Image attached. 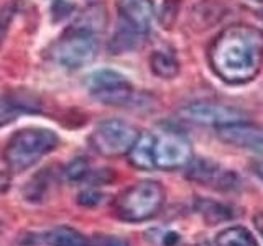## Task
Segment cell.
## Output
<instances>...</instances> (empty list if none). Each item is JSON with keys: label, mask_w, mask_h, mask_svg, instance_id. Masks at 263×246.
I'll use <instances>...</instances> for the list:
<instances>
[{"label": "cell", "mask_w": 263, "mask_h": 246, "mask_svg": "<svg viewBox=\"0 0 263 246\" xmlns=\"http://www.w3.org/2000/svg\"><path fill=\"white\" fill-rule=\"evenodd\" d=\"M211 66L229 84H245L257 77L263 66V33L250 25H232L214 39Z\"/></svg>", "instance_id": "obj_1"}, {"label": "cell", "mask_w": 263, "mask_h": 246, "mask_svg": "<svg viewBox=\"0 0 263 246\" xmlns=\"http://www.w3.org/2000/svg\"><path fill=\"white\" fill-rule=\"evenodd\" d=\"M58 146V135L48 128H25L16 131L5 146L7 166L13 172H23L51 153Z\"/></svg>", "instance_id": "obj_2"}, {"label": "cell", "mask_w": 263, "mask_h": 246, "mask_svg": "<svg viewBox=\"0 0 263 246\" xmlns=\"http://www.w3.org/2000/svg\"><path fill=\"white\" fill-rule=\"evenodd\" d=\"M164 189L156 180H142L127 191H123L115 200V215L128 223L152 220L163 209Z\"/></svg>", "instance_id": "obj_3"}, {"label": "cell", "mask_w": 263, "mask_h": 246, "mask_svg": "<svg viewBox=\"0 0 263 246\" xmlns=\"http://www.w3.org/2000/svg\"><path fill=\"white\" fill-rule=\"evenodd\" d=\"M99 41L96 33L71 27L54 45V59L66 69H81L97 56Z\"/></svg>", "instance_id": "obj_4"}, {"label": "cell", "mask_w": 263, "mask_h": 246, "mask_svg": "<svg viewBox=\"0 0 263 246\" xmlns=\"http://www.w3.org/2000/svg\"><path fill=\"white\" fill-rule=\"evenodd\" d=\"M138 135L140 131L132 123L110 118L97 125L89 141L96 153L105 158H115V156L127 154Z\"/></svg>", "instance_id": "obj_5"}, {"label": "cell", "mask_w": 263, "mask_h": 246, "mask_svg": "<svg viewBox=\"0 0 263 246\" xmlns=\"http://www.w3.org/2000/svg\"><path fill=\"white\" fill-rule=\"evenodd\" d=\"M87 89L96 100L105 105L123 107L130 104L134 97V87L130 80L117 71L102 69L90 74L87 79Z\"/></svg>", "instance_id": "obj_6"}, {"label": "cell", "mask_w": 263, "mask_h": 246, "mask_svg": "<svg viewBox=\"0 0 263 246\" xmlns=\"http://www.w3.org/2000/svg\"><path fill=\"white\" fill-rule=\"evenodd\" d=\"M186 177L196 184L208 186L220 192L238 191L242 186L240 176L235 171L222 168L212 159L205 158H193L187 162Z\"/></svg>", "instance_id": "obj_7"}, {"label": "cell", "mask_w": 263, "mask_h": 246, "mask_svg": "<svg viewBox=\"0 0 263 246\" xmlns=\"http://www.w3.org/2000/svg\"><path fill=\"white\" fill-rule=\"evenodd\" d=\"M153 159L155 168L163 171L184 168L193 159L191 143L178 131H163L160 136H155Z\"/></svg>", "instance_id": "obj_8"}, {"label": "cell", "mask_w": 263, "mask_h": 246, "mask_svg": "<svg viewBox=\"0 0 263 246\" xmlns=\"http://www.w3.org/2000/svg\"><path fill=\"white\" fill-rule=\"evenodd\" d=\"M181 117L199 123V125H208V127H226L232 125V123H240L247 121V113L240 109L230 105H222V104H211V102H197L186 105L184 109H181Z\"/></svg>", "instance_id": "obj_9"}, {"label": "cell", "mask_w": 263, "mask_h": 246, "mask_svg": "<svg viewBox=\"0 0 263 246\" xmlns=\"http://www.w3.org/2000/svg\"><path fill=\"white\" fill-rule=\"evenodd\" d=\"M217 136L220 141L230 146L263 154V128L253 125V123L240 121L232 123V125L219 127Z\"/></svg>", "instance_id": "obj_10"}, {"label": "cell", "mask_w": 263, "mask_h": 246, "mask_svg": "<svg viewBox=\"0 0 263 246\" xmlns=\"http://www.w3.org/2000/svg\"><path fill=\"white\" fill-rule=\"evenodd\" d=\"M120 27L143 36L150 30L153 18L152 0H119Z\"/></svg>", "instance_id": "obj_11"}, {"label": "cell", "mask_w": 263, "mask_h": 246, "mask_svg": "<svg viewBox=\"0 0 263 246\" xmlns=\"http://www.w3.org/2000/svg\"><path fill=\"white\" fill-rule=\"evenodd\" d=\"M40 102L35 95L30 92H15L5 95L0 100V125L12 121L16 113L20 112H38Z\"/></svg>", "instance_id": "obj_12"}, {"label": "cell", "mask_w": 263, "mask_h": 246, "mask_svg": "<svg viewBox=\"0 0 263 246\" xmlns=\"http://www.w3.org/2000/svg\"><path fill=\"white\" fill-rule=\"evenodd\" d=\"M153 146H155V135L152 133H140L135 143L127 153V158L130 164L137 169L152 171L155 169L153 159Z\"/></svg>", "instance_id": "obj_13"}, {"label": "cell", "mask_w": 263, "mask_h": 246, "mask_svg": "<svg viewBox=\"0 0 263 246\" xmlns=\"http://www.w3.org/2000/svg\"><path fill=\"white\" fill-rule=\"evenodd\" d=\"M196 212L202 217V220L208 225H219L224 223V221H230L237 217L235 210L217 200H211V199H199L196 202Z\"/></svg>", "instance_id": "obj_14"}, {"label": "cell", "mask_w": 263, "mask_h": 246, "mask_svg": "<svg viewBox=\"0 0 263 246\" xmlns=\"http://www.w3.org/2000/svg\"><path fill=\"white\" fill-rule=\"evenodd\" d=\"M54 184V176L51 169H41L36 176H33L30 182L25 186L23 195L28 202L41 203L48 199L49 191Z\"/></svg>", "instance_id": "obj_15"}, {"label": "cell", "mask_w": 263, "mask_h": 246, "mask_svg": "<svg viewBox=\"0 0 263 246\" xmlns=\"http://www.w3.org/2000/svg\"><path fill=\"white\" fill-rule=\"evenodd\" d=\"M45 241L51 246H90V240L71 227H56L48 232Z\"/></svg>", "instance_id": "obj_16"}, {"label": "cell", "mask_w": 263, "mask_h": 246, "mask_svg": "<svg viewBox=\"0 0 263 246\" xmlns=\"http://www.w3.org/2000/svg\"><path fill=\"white\" fill-rule=\"evenodd\" d=\"M216 246H258L255 236L245 227H229L217 235Z\"/></svg>", "instance_id": "obj_17"}, {"label": "cell", "mask_w": 263, "mask_h": 246, "mask_svg": "<svg viewBox=\"0 0 263 246\" xmlns=\"http://www.w3.org/2000/svg\"><path fill=\"white\" fill-rule=\"evenodd\" d=\"M152 71L161 79H173L179 72V61L168 51H155L150 57Z\"/></svg>", "instance_id": "obj_18"}, {"label": "cell", "mask_w": 263, "mask_h": 246, "mask_svg": "<svg viewBox=\"0 0 263 246\" xmlns=\"http://www.w3.org/2000/svg\"><path fill=\"white\" fill-rule=\"evenodd\" d=\"M105 23H107V13H105V8L101 5H94V7H89L87 10L82 13L78 22L72 25V27L81 28V30H87L90 33H97L102 31L105 28Z\"/></svg>", "instance_id": "obj_19"}, {"label": "cell", "mask_w": 263, "mask_h": 246, "mask_svg": "<svg viewBox=\"0 0 263 246\" xmlns=\"http://www.w3.org/2000/svg\"><path fill=\"white\" fill-rule=\"evenodd\" d=\"M222 12H224V8L216 2H202L194 8L191 16L196 28H209L211 25L220 20V16L224 15Z\"/></svg>", "instance_id": "obj_20"}, {"label": "cell", "mask_w": 263, "mask_h": 246, "mask_svg": "<svg viewBox=\"0 0 263 246\" xmlns=\"http://www.w3.org/2000/svg\"><path fill=\"white\" fill-rule=\"evenodd\" d=\"M89 174H90V166H89V161L84 158L72 159L64 169V176L69 182H81V180L87 179Z\"/></svg>", "instance_id": "obj_21"}, {"label": "cell", "mask_w": 263, "mask_h": 246, "mask_svg": "<svg viewBox=\"0 0 263 246\" xmlns=\"http://www.w3.org/2000/svg\"><path fill=\"white\" fill-rule=\"evenodd\" d=\"M102 202H104V195L97 191H92V189H89V191H82L78 195V203L82 205V207H87V209L97 207V205L102 203Z\"/></svg>", "instance_id": "obj_22"}, {"label": "cell", "mask_w": 263, "mask_h": 246, "mask_svg": "<svg viewBox=\"0 0 263 246\" xmlns=\"http://www.w3.org/2000/svg\"><path fill=\"white\" fill-rule=\"evenodd\" d=\"M90 246H130L127 240H123L120 236H112V235H99L96 236Z\"/></svg>", "instance_id": "obj_23"}, {"label": "cell", "mask_w": 263, "mask_h": 246, "mask_svg": "<svg viewBox=\"0 0 263 246\" xmlns=\"http://www.w3.org/2000/svg\"><path fill=\"white\" fill-rule=\"evenodd\" d=\"M74 8V4L71 0H56L53 5V16L54 20H61L64 16H68Z\"/></svg>", "instance_id": "obj_24"}, {"label": "cell", "mask_w": 263, "mask_h": 246, "mask_svg": "<svg viewBox=\"0 0 263 246\" xmlns=\"http://www.w3.org/2000/svg\"><path fill=\"white\" fill-rule=\"evenodd\" d=\"M10 16H12V8L8 5L0 10V43H2V39L5 36V30L8 27V22H10Z\"/></svg>", "instance_id": "obj_25"}, {"label": "cell", "mask_w": 263, "mask_h": 246, "mask_svg": "<svg viewBox=\"0 0 263 246\" xmlns=\"http://www.w3.org/2000/svg\"><path fill=\"white\" fill-rule=\"evenodd\" d=\"M179 241V235L176 232H168L163 235V246H176Z\"/></svg>", "instance_id": "obj_26"}, {"label": "cell", "mask_w": 263, "mask_h": 246, "mask_svg": "<svg viewBox=\"0 0 263 246\" xmlns=\"http://www.w3.org/2000/svg\"><path fill=\"white\" fill-rule=\"evenodd\" d=\"M8 187H10V177L5 171L0 169V192H5Z\"/></svg>", "instance_id": "obj_27"}, {"label": "cell", "mask_w": 263, "mask_h": 246, "mask_svg": "<svg viewBox=\"0 0 263 246\" xmlns=\"http://www.w3.org/2000/svg\"><path fill=\"white\" fill-rule=\"evenodd\" d=\"M253 225L257 228V232L260 233V236L263 238V210L258 212L257 215L253 217Z\"/></svg>", "instance_id": "obj_28"}, {"label": "cell", "mask_w": 263, "mask_h": 246, "mask_svg": "<svg viewBox=\"0 0 263 246\" xmlns=\"http://www.w3.org/2000/svg\"><path fill=\"white\" fill-rule=\"evenodd\" d=\"M253 169H255V172L263 179V159H260L258 162H255L253 164Z\"/></svg>", "instance_id": "obj_29"}, {"label": "cell", "mask_w": 263, "mask_h": 246, "mask_svg": "<svg viewBox=\"0 0 263 246\" xmlns=\"http://www.w3.org/2000/svg\"><path fill=\"white\" fill-rule=\"evenodd\" d=\"M196 246H216V243H209V241H202V243H197Z\"/></svg>", "instance_id": "obj_30"}, {"label": "cell", "mask_w": 263, "mask_h": 246, "mask_svg": "<svg viewBox=\"0 0 263 246\" xmlns=\"http://www.w3.org/2000/svg\"><path fill=\"white\" fill-rule=\"evenodd\" d=\"M255 2H263V0H255Z\"/></svg>", "instance_id": "obj_31"}]
</instances>
